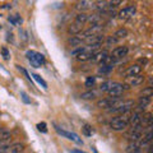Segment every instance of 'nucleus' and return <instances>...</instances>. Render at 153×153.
<instances>
[{"label": "nucleus", "mask_w": 153, "mask_h": 153, "mask_svg": "<svg viewBox=\"0 0 153 153\" xmlns=\"http://www.w3.org/2000/svg\"><path fill=\"white\" fill-rule=\"evenodd\" d=\"M130 116H131V111L120 114L119 116L112 119L111 123H110V126H111V129L115 131H121V130H124V129H126L129 126Z\"/></svg>", "instance_id": "1"}, {"label": "nucleus", "mask_w": 153, "mask_h": 153, "mask_svg": "<svg viewBox=\"0 0 153 153\" xmlns=\"http://www.w3.org/2000/svg\"><path fill=\"white\" fill-rule=\"evenodd\" d=\"M27 57L35 68H41V65H44L46 63L45 56L41 52H37V51H27Z\"/></svg>", "instance_id": "2"}, {"label": "nucleus", "mask_w": 153, "mask_h": 153, "mask_svg": "<svg viewBox=\"0 0 153 153\" xmlns=\"http://www.w3.org/2000/svg\"><path fill=\"white\" fill-rule=\"evenodd\" d=\"M124 91H125V84L119 82H111L107 89V93L110 94V97H120Z\"/></svg>", "instance_id": "3"}, {"label": "nucleus", "mask_w": 153, "mask_h": 153, "mask_svg": "<svg viewBox=\"0 0 153 153\" xmlns=\"http://www.w3.org/2000/svg\"><path fill=\"white\" fill-rule=\"evenodd\" d=\"M144 80L146 78L143 75L140 74H138V75H131V76H126L125 78V85H128L129 88L130 87H138V85H142L143 83H144Z\"/></svg>", "instance_id": "4"}, {"label": "nucleus", "mask_w": 153, "mask_h": 153, "mask_svg": "<svg viewBox=\"0 0 153 153\" xmlns=\"http://www.w3.org/2000/svg\"><path fill=\"white\" fill-rule=\"evenodd\" d=\"M102 31V25H93V26H91L88 30H85L83 32H80V35L82 36H79L80 38H88V37H92V36H97L100 35V32Z\"/></svg>", "instance_id": "5"}, {"label": "nucleus", "mask_w": 153, "mask_h": 153, "mask_svg": "<svg viewBox=\"0 0 153 153\" xmlns=\"http://www.w3.org/2000/svg\"><path fill=\"white\" fill-rule=\"evenodd\" d=\"M129 54V49L126 46H119L116 49H114L112 52H111V56L114 60H117V59H123V57H125L126 55Z\"/></svg>", "instance_id": "6"}, {"label": "nucleus", "mask_w": 153, "mask_h": 153, "mask_svg": "<svg viewBox=\"0 0 153 153\" xmlns=\"http://www.w3.org/2000/svg\"><path fill=\"white\" fill-rule=\"evenodd\" d=\"M55 130L60 134V135H63V137H65V138H68V139H70V140H74L75 143H78V144H83V142H82V139L76 135L75 133H69V131H65V130H61V129L59 128V126H56L55 125Z\"/></svg>", "instance_id": "7"}, {"label": "nucleus", "mask_w": 153, "mask_h": 153, "mask_svg": "<svg viewBox=\"0 0 153 153\" xmlns=\"http://www.w3.org/2000/svg\"><path fill=\"white\" fill-rule=\"evenodd\" d=\"M135 7L134 5H130V7H126L121 9L120 12H119V18L120 19H124V21H126V19H130L134 14H135Z\"/></svg>", "instance_id": "8"}, {"label": "nucleus", "mask_w": 153, "mask_h": 153, "mask_svg": "<svg viewBox=\"0 0 153 153\" xmlns=\"http://www.w3.org/2000/svg\"><path fill=\"white\" fill-rule=\"evenodd\" d=\"M140 71H142V66L139 64H133V65L128 66V68L125 69V71H124V75H125V76L138 75V74H140Z\"/></svg>", "instance_id": "9"}, {"label": "nucleus", "mask_w": 153, "mask_h": 153, "mask_svg": "<svg viewBox=\"0 0 153 153\" xmlns=\"http://www.w3.org/2000/svg\"><path fill=\"white\" fill-rule=\"evenodd\" d=\"M119 97H110V98H102L100 100V101H97V103H96V106H97L98 108H105V110H108L110 106L112 105V102L115 101V100H117Z\"/></svg>", "instance_id": "10"}, {"label": "nucleus", "mask_w": 153, "mask_h": 153, "mask_svg": "<svg viewBox=\"0 0 153 153\" xmlns=\"http://www.w3.org/2000/svg\"><path fill=\"white\" fill-rule=\"evenodd\" d=\"M93 7V0H80V1L76 3L75 8L80 12H84V10H88Z\"/></svg>", "instance_id": "11"}, {"label": "nucleus", "mask_w": 153, "mask_h": 153, "mask_svg": "<svg viewBox=\"0 0 153 153\" xmlns=\"http://www.w3.org/2000/svg\"><path fill=\"white\" fill-rule=\"evenodd\" d=\"M82 28H83V26L82 25H79V23H71V25L69 26V28H68V32L70 33L71 36H75V35H79L80 32H82Z\"/></svg>", "instance_id": "12"}, {"label": "nucleus", "mask_w": 153, "mask_h": 153, "mask_svg": "<svg viewBox=\"0 0 153 153\" xmlns=\"http://www.w3.org/2000/svg\"><path fill=\"white\" fill-rule=\"evenodd\" d=\"M93 55H94V52H91V51H88L87 49H85L83 52H80V54L78 56H75V57H76L78 61H87V60L92 59Z\"/></svg>", "instance_id": "13"}, {"label": "nucleus", "mask_w": 153, "mask_h": 153, "mask_svg": "<svg viewBox=\"0 0 153 153\" xmlns=\"http://www.w3.org/2000/svg\"><path fill=\"white\" fill-rule=\"evenodd\" d=\"M25 151V144L22 143H14V144H10L9 147L8 153H22Z\"/></svg>", "instance_id": "14"}, {"label": "nucleus", "mask_w": 153, "mask_h": 153, "mask_svg": "<svg viewBox=\"0 0 153 153\" xmlns=\"http://www.w3.org/2000/svg\"><path fill=\"white\" fill-rule=\"evenodd\" d=\"M12 138L10 130H8L5 128H0V142H8Z\"/></svg>", "instance_id": "15"}, {"label": "nucleus", "mask_w": 153, "mask_h": 153, "mask_svg": "<svg viewBox=\"0 0 153 153\" xmlns=\"http://www.w3.org/2000/svg\"><path fill=\"white\" fill-rule=\"evenodd\" d=\"M114 69V63L110 64H101L98 68V74H107Z\"/></svg>", "instance_id": "16"}, {"label": "nucleus", "mask_w": 153, "mask_h": 153, "mask_svg": "<svg viewBox=\"0 0 153 153\" xmlns=\"http://www.w3.org/2000/svg\"><path fill=\"white\" fill-rule=\"evenodd\" d=\"M82 42H83V40L79 36H71V37L68 38V45L69 46H73V47L79 46Z\"/></svg>", "instance_id": "17"}, {"label": "nucleus", "mask_w": 153, "mask_h": 153, "mask_svg": "<svg viewBox=\"0 0 153 153\" xmlns=\"http://www.w3.org/2000/svg\"><path fill=\"white\" fill-rule=\"evenodd\" d=\"M87 18H88V16L85 14L84 12H80V13H78L75 16V23H79V25H84V23H87Z\"/></svg>", "instance_id": "18"}, {"label": "nucleus", "mask_w": 153, "mask_h": 153, "mask_svg": "<svg viewBox=\"0 0 153 153\" xmlns=\"http://www.w3.org/2000/svg\"><path fill=\"white\" fill-rule=\"evenodd\" d=\"M128 36V30L126 28H120V30H117L116 32L114 33V37L117 38V40H120V38H124Z\"/></svg>", "instance_id": "19"}, {"label": "nucleus", "mask_w": 153, "mask_h": 153, "mask_svg": "<svg viewBox=\"0 0 153 153\" xmlns=\"http://www.w3.org/2000/svg\"><path fill=\"white\" fill-rule=\"evenodd\" d=\"M97 92H96V91H88V92H84V93H82V96H80V97H82L83 100H93V98H96L97 97Z\"/></svg>", "instance_id": "20"}, {"label": "nucleus", "mask_w": 153, "mask_h": 153, "mask_svg": "<svg viewBox=\"0 0 153 153\" xmlns=\"http://www.w3.org/2000/svg\"><path fill=\"white\" fill-rule=\"evenodd\" d=\"M82 131H83L84 135H87V137H92V134L94 133V130L92 129V126L88 125V124H85V125L82 128Z\"/></svg>", "instance_id": "21"}, {"label": "nucleus", "mask_w": 153, "mask_h": 153, "mask_svg": "<svg viewBox=\"0 0 153 153\" xmlns=\"http://www.w3.org/2000/svg\"><path fill=\"white\" fill-rule=\"evenodd\" d=\"M123 3V0H110V1L107 3V7L106 9H115V8H117L120 4Z\"/></svg>", "instance_id": "22"}, {"label": "nucleus", "mask_w": 153, "mask_h": 153, "mask_svg": "<svg viewBox=\"0 0 153 153\" xmlns=\"http://www.w3.org/2000/svg\"><path fill=\"white\" fill-rule=\"evenodd\" d=\"M32 76L36 79V82H37L38 84H41V85H42V88H44V89H47V83L41 78V75H38V74H32Z\"/></svg>", "instance_id": "23"}, {"label": "nucleus", "mask_w": 153, "mask_h": 153, "mask_svg": "<svg viewBox=\"0 0 153 153\" xmlns=\"http://www.w3.org/2000/svg\"><path fill=\"white\" fill-rule=\"evenodd\" d=\"M142 96H144V97H152V94H153V89L151 85H148V87H146L144 89L140 92Z\"/></svg>", "instance_id": "24"}, {"label": "nucleus", "mask_w": 153, "mask_h": 153, "mask_svg": "<svg viewBox=\"0 0 153 153\" xmlns=\"http://www.w3.org/2000/svg\"><path fill=\"white\" fill-rule=\"evenodd\" d=\"M94 83H96V76H88L87 80H85V87L92 88L94 87Z\"/></svg>", "instance_id": "25"}, {"label": "nucleus", "mask_w": 153, "mask_h": 153, "mask_svg": "<svg viewBox=\"0 0 153 153\" xmlns=\"http://www.w3.org/2000/svg\"><path fill=\"white\" fill-rule=\"evenodd\" d=\"M110 83H111V80H106V82H103L100 84V91H102V92H107V89L110 87Z\"/></svg>", "instance_id": "26"}, {"label": "nucleus", "mask_w": 153, "mask_h": 153, "mask_svg": "<svg viewBox=\"0 0 153 153\" xmlns=\"http://www.w3.org/2000/svg\"><path fill=\"white\" fill-rule=\"evenodd\" d=\"M85 50V47H76V49L75 50H73V51H71V56H78L79 54H80V52H83Z\"/></svg>", "instance_id": "27"}, {"label": "nucleus", "mask_w": 153, "mask_h": 153, "mask_svg": "<svg viewBox=\"0 0 153 153\" xmlns=\"http://www.w3.org/2000/svg\"><path fill=\"white\" fill-rule=\"evenodd\" d=\"M37 129H38L40 131H42V133H47V128H46V124H45V123L37 124Z\"/></svg>", "instance_id": "28"}, {"label": "nucleus", "mask_w": 153, "mask_h": 153, "mask_svg": "<svg viewBox=\"0 0 153 153\" xmlns=\"http://www.w3.org/2000/svg\"><path fill=\"white\" fill-rule=\"evenodd\" d=\"M1 54H3V56H4V59H5V60L9 59V51L5 49V47H3V49H1Z\"/></svg>", "instance_id": "29"}, {"label": "nucleus", "mask_w": 153, "mask_h": 153, "mask_svg": "<svg viewBox=\"0 0 153 153\" xmlns=\"http://www.w3.org/2000/svg\"><path fill=\"white\" fill-rule=\"evenodd\" d=\"M22 98H23V101H25L26 103H30V102H31V101H30V100H28V98H27V94H26L25 92H22Z\"/></svg>", "instance_id": "30"}, {"label": "nucleus", "mask_w": 153, "mask_h": 153, "mask_svg": "<svg viewBox=\"0 0 153 153\" xmlns=\"http://www.w3.org/2000/svg\"><path fill=\"white\" fill-rule=\"evenodd\" d=\"M129 153H143V151H142V148H138V149H134V151L129 152Z\"/></svg>", "instance_id": "31"}, {"label": "nucleus", "mask_w": 153, "mask_h": 153, "mask_svg": "<svg viewBox=\"0 0 153 153\" xmlns=\"http://www.w3.org/2000/svg\"><path fill=\"white\" fill-rule=\"evenodd\" d=\"M71 153H85V152L79 151V149H74V151H71Z\"/></svg>", "instance_id": "32"}, {"label": "nucleus", "mask_w": 153, "mask_h": 153, "mask_svg": "<svg viewBox=\"0 0 153 153\" xmlns=\"http://www.w3.org/2000/svg\"><path fill=\"white\" fill-rule=\"evenodd\" d=\"M0 144H1V142H0Z\"/></svg>", "instance_id": "33"}]
</instances>
